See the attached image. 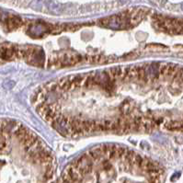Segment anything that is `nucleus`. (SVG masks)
<instances>
[{
  "mask_svg": "<svg viewBox=\"0 0 183 183\" xmlns=\"http://www.w3.org/2000/svg\"><path fill=\"white\" fill-rule=\"evenodd\" d=\"M17 53V49L15 46L3 45L0 47V59L1 60H10Z\"/></svg>",
  "mask_w": 183,
  "mask_h": 183,
  "instance_id": "nucleus-1",
  "label": "nucleus"
},
{
  "mask_svg": "<svg viewBox=\"0 0 183 183\" xmlns=\"http://www.w3.org/2000/svg\"><path fill=\"white\" fill-rule=\"evenodd\" d=\"M6 24L9 30H13V29H17L22 24V20L20 17H18L17 16H10L6 20Z\"/></svg>",
  "mask_w": 183,
  "mask_h": 183,
  "instance_id": "nucleus-2",
  "label": "nucleus"
},
{
  "mask_svg": "<svg viewBox=\"0 0 183 183\" xmlns=\"http://www.w3.org/2000/svg\"><path fill=\"white\" fill-rule=\"evenodd\" d=\"M17 125V122L14 121V120H7L6 121L3 126H2V132L5 133V134H10V133H14L16 132V126Z\"/></svg>",
  "mask_w": 183,
  "mask_h": 183,
  "instance_id": "nucleus-3",
  "label": "nucleus"
},
{
  "mask_svg": "<svg viewBox=\"0 0 183 183\" xmlns=\"http://www.w3.org/2000/svg\"><path fill=\"white\" fill-rule=\"evenodd\" d=\"M166 129L171 131H177V130H182L183 129V121L179 120H171L166 125Z\"/></svg>",
  "mask_w": 183,
  "mask_h": 183,
  "instance_id": "nucleus-4",
  "label": "nucleus"
},
{
  "mask_svg": "<svg viewBox=\"0 0 183 183\" xmlns=\"http://www.w3.org/2000/svg\"><path fill=\"white\" fill-rule=\"evenodd\" d=\"M9 16L6 14V13H5L4 11H2V10H0V21H2V22H6V20L7 19V17H8Z\"/></svg>",
  "mask_w": 183,
  "mask_h": 183,
  "instance_id": "nucleus-5",
  "label": "nucleus"
},
{
  "mask_svg": "<svg viewBox=\"0 0 183 183\" xmlns=\"http://www.w3.org/2000/svg\"><path fill=\"white\" fill-rule=\"evenodd\" d=\"M181 8H182V10H183V4L181 5Z\"/></svg>",
  "mask_w": 183,
  "mask_h": 183,
  "instance_id": "nucleus-6",
  "label": "nucleus"
},
{
  "mask_svg": "<svg viewBox=\"0 0 183 183\" xmlns=\"http://www.w3.org/2000/svg\"><path fill=\"white\" fill-rule=\"evenodd\" d=\"M2 130V126H1V124H0V131Z\"/></svg>",
  "mask_w": 183,
  "mask_h": 183,
  "instance_id": "nucleus-7",
  "label": "nucleus"
},
{
  "mask_svg": "<svg viewBox=\"0 0 183 183\" xmlns=\"http://www.w3.org/2000/svg\"><path fill=\"white\" fill-rule=\"evenodd\" d=\"M122 2H125V1H127V0H121Z\"/></svg>",
  "mask_w": 183,
  "mask_h": 183,
  "instance_id": "nucleus-8",
  "label": "nucleus"
}]
</instances>
